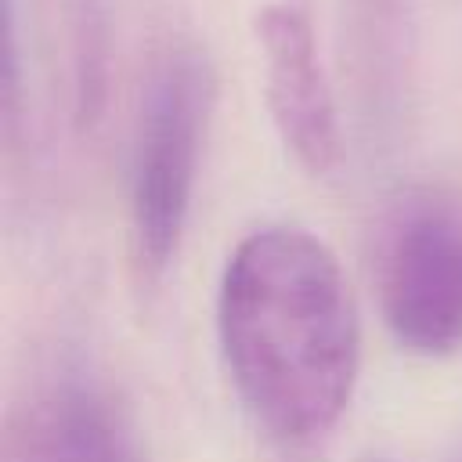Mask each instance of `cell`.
Segmentation results:
<instances>
[{
	"label": "cell",
	"instance_id": "obj_2",
	"mask_svg": "<svg viewBox=\"0 0 462 462\" xmlns=\"http://www.w3.org/2000/svg\"><path fill=\"white\" fill-rule=\"evenodd\" d=\"M213 94V65L195 43L170 47L148 72L130 155V227L137 263L152 278L180 245Z\"/></svg>",
	"mask_w": 462,
	"mask_h": 462
},
{
	"label": "cell",
	"instance_id": "obj_5",
	"mask_svg": "<svg viewBox=\"0 0 462 462\" xmlns=\"http://www.w3.org/2000/svg\"><path fill=\"white\" fill-rule=\"evenodd\" d=\"M0 462H141V455L112 393L79 372H61L11 404Z\"/></svg>",
	"mask_w": 462,
	"mask_h": 462
},
{
	"label": "cell",
	"instance_id": "obj_3",
	"mask_svg": "<svg viewBox=\"0 0 462 462\" xmlns=\"http://www.w3.org/2000/svg\"><path fill=\"white\" fill-rule=\"evenodd\" d=\"M375 292L390 336L422 357L462 350V199L408 188L375 235Z\"/></svg>",
	"mask_w": 462,
	"mask_h": 462
},
{
	"label": "cell",
	"instance_id": "obj_4",
	"mask_svg": "<svg viewBox=\"0 0 462 462\" xmlns=\"http://www.w3.org/2000/svg\"><path fill=\"white\" fill-rule=\"evenodd\" d=\"M256 43L263 61L267 112L282 144L307 173L328 177L339 166L343 134L310 4L263 0L256 11Z\"/></svg>",
	"mask_w": 462,
	"mask_h": 462
},
{
	"label": "cell",
	"instance_id": "obj_1",
	"mask_svg": "<svg viewBox=\"0 0 462 462\" xmlns=\"http://www.w3.org/2000/svg\"><path fill=\"white\" fill-rule=\"evenodd\" d=\"M217 332L242 404L278 440L328 433L350 404L361 328L332 249L303 227H260L227 256Z\"/></svg>",
	"mask_w": 462,
	"mask_h": 462
}]
</instances>
